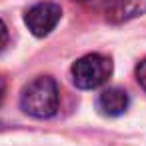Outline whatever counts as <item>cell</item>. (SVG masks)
Returning <instances> with one entry per match:
<instances>
[{"mask_svg": "<svg viewBox=\"0 0 146 146\" xmlns=\"http://www.w3.org/2000/svg\"><path fill=\"white\" fill-rule=\"evenodd\" d=\"M128 102L130 100H128V94L124 90H120V88H108V90H104L98 96L96 106H98L100 114L114 118V116H120V114L126 112Z\"/></svg>", "mask_w": 146, "mask_h": 146, "instance_id": "277c9868", "label": "cell"}, {"mask_svg": "<svg viewBox=\"0 0 146 146\" xmlns=\"http://www.w3.org/2000/svg\"><path fill=\"white\" fill-rule=\"evenodd\" d=\"M112 74L110 58L102 54H86L72 64V80L82 90H92L102 86Z\"/></svg>", "mask_w": 146, "mask_h": 146, "instance_id": "7a4b0ae2", "label": "cell"}, {"mask_svg": "<svg viewBox=\"0 0 146 146\" xmlns=\"http://www.w3.org/2000/svg\"><path fill=\"white\" fill-rule=\"evenodd\" d=\"M60 102L58 86L50 76H38L28 82L20 94L22 110L32 118H50L56 114Z\"/></svg>", "mask_w": 146, "mask_h": 146, "instance_id": "6da1fadb", "label": "cell"}, {"mask_svg": "<svg viewBox=\"0 0 146 146\" xmlns=\"http://www.w3.org/2000/svg\"><path fill=\"white\" fill-rule=\"evenodd\" d=\"M80 2H84V0H80Z\"/></svg>", "mask_w": 146, "mask_h": 146, "instance_id": "ba28073f", "label": "cell"}, {"mask_svg": "<svg viewBox=\"0 0 146 146\" xmlns=\"http://www.w3.org/2000/svg\"><path fill=\"white\" fill-rule=\"evenodd\" d=\"M4 94H6V80H4L2 74H0V104H2V100H4Z\"/></svg>", "mask_w": 146, "mask_h": 146, "instance_id": "52a82bcc", "label": "cell"}, {"mask_svg": "<svg viewBox=\"0 0 146 146\" xmlns=\"http://www.w3.org/2000/svg\"><path fill=\"white\" fill-rule=\"evenodd\" d=\"M62 16V10L58 4L54 2H40V4H34L28 12H26V26L28 30L34 34V36H46L50 34L58 20Z\"/></svg>", "mask_w": 146, "mask_h": 146, "instance_id": "3957f363", "label": "cell"}, {"mask_svg": "<svg viewBox=\"0 0 146 146\" xmlns=\"http://www.w3.org/2000/svg\"><path fill=\"white\" fill-rule=\"evenodd\" d=\"M6 42H8V28H6V24L2 22V18H0V52L4 50Z\"/></svg>", "mask_w": 146, "mask_h": 146, "instance_id": "8992f818", "label": "cell"}, {"mask_svg": "<svg viewBox=\"0 0 146 146\" xmlns=\"http://www.w3.org/2000/svg\"><path fill=\"white\" fill-rule=\"evenodd\" d=\"M136 78H138V84L146 90V60H142L136 68Z\"/></svg>", "mask_w": 146, "mask_h": 146, "instance_id": "5b68a950", "label": "cell"}]
</instances>
